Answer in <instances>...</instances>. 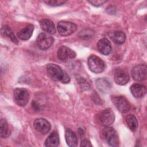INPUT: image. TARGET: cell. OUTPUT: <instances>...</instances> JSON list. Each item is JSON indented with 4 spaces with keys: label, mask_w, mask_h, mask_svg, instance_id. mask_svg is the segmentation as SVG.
Returning a JSON list of instances; mask_svg holds the SVG:
<instances>
[{
    "label": "cell",
    "mask_w": 147,
    "mask_h": 147,
    "mask_svg": "<svg viewBox=\"0 0 147 147\" xmlns=\"http://www.w3.org/2000/svg\"><path fill=\"white\" fill-rule=\"evenodd\" d=\"M1 33L3 35L6 36L9 38H10V39L13 42H14L16 44L18 43V41L17 38L15 36L13 30H11V29L10 28V26H9L7 25L3 26L2 27V29H1Z\"/></svg>",
    "instance_id": "cell-21"
},
{
    "label": "cell",
    "mask_w": 147,
    "mask_h": 147,
    "mask_svg": "<svg viewBox=\"0 0 147 147\" xmlns=\"http://www.w3.org/2000/svg\"><path fill=\"white\" fill-rule=\"evenodd\" d=\"M76 79H77L78 83L79 84V85L80 86V88L82 90H87L90 88V85L85 79H84L83 78L79 77V76L76 78Z\"/></svg>",
    "instance_id": "cell-25"
},
{
    "label": "cell",
    "mask_w": 147,
    "mask_h": 147,
    "mask_svg": "<svg viewBox=\"0 0 147 147\" xmlns=\"http://www.w3.org/2000/svg\"><path fill=\"white\" fill-rule=\"evenodd\" d=\"M89 3H90L92 5L94 6H100L103 5L106 2V1H103V0H92V1H88Z\"/></svg>",
    "instance_id": "cell-27"
},
{
    "label": "cell",
    "mask_w": 147,
    "mask_h": 147,
    "mask_svg": "<svg viewBox=\"0 0 147 147\" xmlns=\"http://www.w3.org/2000/svg\"><path fill=\"white\" fill-rule=\"evenodd\" d=\"M115 120V115L113 110L107 109L101 112L99 115V121L102 125L108 126L112 124Z\"/></svg>",
    "instance_id": "cell-10"
},
{
    "label": "cell",
    "mask_w": 147,
    "mask_h": 147,
    "mask_svg": "<svg viewBox=\"0 0 147 147\" xmlns=\"http://www.w3.org/2000/svg\"><path fill=\"white\" fill-rule=\"evenodd\" d=\"M80 146H85V147L92 146V144H91V142L88 140H83L81 142Z\"/></svg>",
    "instance_id": "cell-28"
},
{
    "label": "cell",
    "mask_w": 147,
    "mask_h": 147,
    "mask_svg": "<svg viewBox=\"0 0 147 147\" xmlns=\"http://www.w3.org/2000/svg\"><path fill=\"white\" fill-rule=\"evenodd\" d=\"M65 138L69 146L75 147L78 145V137L76 134L70 129L67 128L65 130Z\"/></svg>",
    "instance_id": "cell-16"
},
{
    "label": "cell",
    "mask_w": 147,
    "mask_h": 147,
    "mask_svg": "<svg viewBox=\"0 0 147 147\" xmlns=\"http://www.w3.org/2000/svg\"><path fill=\"white\" fill-rule=\"evenodd\" d=\"M33 125L37 131L43 134L48 133L51 128L50 123L44 118L36 119L34 121Z\"/></svg>",
    "instance_id": "cell-11"
},
{
    "label": "cell",
    "mask_w": 147,
    "mask_h": 147,
    "mask_svg": "<svg viewBox=\"0 0 147 147\" xmlns=\"http://www.w3.org/2000/svg\"><path fill=\"white\" fill-rule=\"evenodd\" d=\"M96 85L98 88L103 92H107L110 88V84L105 79H99L96 81Z\"/></svg>",
    "instance_id": "cell-23"
},
{
    "label": "cell",
    "mask_w": 147,
    "mask_h": 147,
    "mask_svg": "<svg viewBox=\"0 0 147 147\" xmlns=\"http://www.w3.org/2000/svg\"><path fill=\"white\" fill-rule=\"evenodd\" d=\"M130 91L132 95L136 98H140L146 94V88L145 86L136 83L130 87Z\"/></svg>",
    "instance_id": "cell-15"
},
{
    "label": "cell",
    "mask_w": 147,
    "mask_h": 147,
    "mask_svg": "<svg viewBox=\"0 0 147 147\" xmlns=\"http://www.w3.org/2000/svg\"><path fill=\"white\" fill-rule=\"evenodd\" d=\"M10 131L5 119L2 118L0 121V135L2 138H6L9 136Z\"/></svg>",
    "instance_id": "cell-20"
},
{
    "label": "cell",
    "mask_w": 147,
    "mask_h": 147,
    "mask_svg": "<svg viewBox=\"0 0 147 147\" xmlns=\"http://www.w3.org/2000/svg\"><path fill=\"white\" fill-rule=\"evenodd\" d=\"M111 40L117 44H123L126 39V35L124 32L119 30H115L109 33Z\"/></svg>",
    "instance_id": "cell-18"
},
{
    "label": "cell",
    "mask_w": 147,
    "mask_h": 147,
    "mask_svg": "<svg viewBox=\"0 0 147 147\" xmlns=\"http://www.w3.org/2000/svg\"><path fill=\"white\" fill-rule=\"evenodd\" d=\"M29 94L27 90L22 88H16L14 91V99L17 105L24 107L28 102Z\"/></svg>",
    "instance_id": "cell-4"
},
{
    "label": "cell",
    "mask_w": 147,
    "mask_h": 147,
    "mask_svg": "<svg viewBox=\"0 0 147 147\" xmlns=\"http://www.w3.org/2000/svg\"><path fill=\"white\" fill-rule=\"evenodd\" d=\"M111 100L117 109L122 113H127L130 109V105L129 101L123 96H112Z\"/></svg>",
    "instance_id": "cell-5"
},
{
    "label": "cell",
    "mask_w": 147,
    "mask_h": 147,
    "mask_svg": "<svg viewBox=\"0 0 147 147\" xmlns=\"http://www.w3.org/2000/svg\"><path fill=\"white\" fill-rule=\"evenodd\" d=\"M87 63L89 69L94 73L99 74L105 69V64L104 61L94 55L89 56Z\"/></svg>",
    "instance_id": "cell-3"
},
{
    "label": "cell",
    "mask_w": 147,
    "mask_h": 147,
    "mask_svg": "<svg viewBox=\"0 0 147 147\" xmlns=\"http://www.w3.org/2000/svg\"><path fill=\"white\" fill-rule=\"evenodd\" d=\"M57 28L60 35L67 36L73 33L76 30L77 26L74 22L62 21L58 23Z\"/></svg>",
    "instance_id": "cell-6"
},
{
    "label": "cell",
    "mask_w": 147,
    "mask_h": 147,
    "mask_svg": "<svg viewBox=\"0 0 147 147\" xmlns=\"http://www.w3.org/2000/svg\"><path fill=\"white\" fill-rule=\"evenodd\" d=\"M41 28L45 32L50 34H53L56 33V28L52 21L49 19H42L40 21Z\"/></svg>",
    "instance_id": "cell-13"
},
{
    "label": "cell",
    "mask_w": 147,
    "mask_h": 147,
    "mask_svg": "<svg viewBox=\"0 0 147 147\" xmlns=\"http://www.w3.org/2000/svg\"><path fill=\"white\" fill-rule=\"evenodd\" d=\"M34 30V26L29 24L22 29L17 33V36L22 40H27L30 38Z\"/></svg>",
    "instance_id": "cell-17"
},
{
    "label": "cell",
    "mask_w": 147,
    "mask_h": 147,
    "mask_svg": "<svg viewBox=\"0 0 147 147\" xmlns=\"http://www.w3.org/2000/svg\"><path fill=\"white\" fill-rule=\"evenodd\" d=\"M57 56L60 61L66 62L69 59H74L76 56V53L71 49L65 46H61L57 51Z\"/></svg>",
    "instance_id": "cell-9"
},
{
    "label": "cell",
    "mask_w": 147,
    "mask_h": 147,
    "mask_svg": "<svg viewBox=\"0 0 147 147\" xmlns=\"http://www.w3.org/2000/svg\"><path fill=\"white\" fill-rule=\"evenodd\" d=\"M98 48L102 54L104 55H107L110 54L111 51L110 42L107 38H103L98 41Z\"/></svg>",
    "instance_id": "cell-14"
},
{
    "label": "cell",
    "mask_w": 147,
    "mask_h": 147,
    "mask_svg": "<svg viewBox=\"0 0 147 147\" xmlns=\"http://www.w3.org/2000/svg\"><path fill=\"white\" fill-rule=\"evenodd\" d=\"M47 72L48 76L53 80L60 81L63 83H67L70 80L68 74L56 64H49L47 66Z\"/></svg>",
    "instance_id": "cell-1"
},
{
    "label": "cell",
    "mask_w": 147,
    "mask_h": 147,
    "mask_svg": "<svg viewBox=\"0 0 147 147\" xmlns=\"http://www.w3.org/2000/svg\"><path fill=\"white\" fill-rule=\"evenodd\" d=\"M59 142L60 140L58 134L55 131H53L46 139L44 145L45 146L55 147L59 145Z\"/></svg>",
    "instance_id": "cell-19"
},
{
    "label": "cell",
    "mask_w": 147,
    "mask_h": 147,
    "mask_svg": "<svg viewBox=\"0 0 147 147\" xmlns=\"http://www.w3.org/2000/svg\"><path fill=\"white\" fill-rule=\"evenodd\" d=\"M44 2L51 6H60L66 2L65 1L62 0H48V1H45Z\"/></svg>",
    "instance_id": "cell-26"
},
{
    "label": "cell",
    "mask_w": 147,
    "mask_h": 147,
    "mask_svg": "<svg viewBox=\"0 0 147 147\" xmlns=\"http://www.w3.org/2000/svg\"><path fill=\"white\" fill-rule=\"evenodd\" d=\"M126 123L129 127V129L133 131H135L138 127V121L136 117L133 114H129L126 117Z\"/></svg>",
    "instance_id": "cell-22"
},
{
    "label": "cell",
    "mask_w": 147,
    "mask_h": 147,
    "mask_svg": "<svg viewBox=\"0 0 147 147\" xmlns=\"http://www.w3.org/2000/svg\"><path fill=\"white\" fill-rule=\"evenodd\" d=\"M94 34V32L91 29H84L80 32L79 37L83 40L88 39L92 37Z\"/></svg>",
    "instance_id": "cell-24"
},
{
    "label": "cell",
    "mask_w": 147,
    "mask_h": 147,
    "mask_svg": "<svg viewBox=\"0 0 147 147\" xmlns=\"http://www.w3.org/2000/svg\"><path fill=\"white\" fill-rule=\"evenodd\" d=\"M131 76L134 80L141 82L146 78V65L139 64L134 67L131 69Z\"/></svg>",
    "instance_id": "cell-8"
},
{
    "label": "cell",
    "mask_w": 147,
    "mask_h": 147,
    "mask_svg": "<svg viewBox=\"0 0 147 147\" xmlns=\"http://www.w3.org/2000/svg\"><path fill=\"white\" fill-rule=\"evenodd\" d=\"M54 41L53 38L50 35L41 33L37 36L36 42L38 47L42 50H46L49 48Z\"/></svg>",
    "instance_id": "cell-7"
},
{
    "label": "cell",
    "mask_w": 147,
    "mask_h": 147,
    "mask_svg": "<svg viewBox=\"0 0 147 147\" xmlns=\"http://www.w3.org/2000/svg\"><path fill=\"white\" fill-rule=\"evenodd\" d=\"M114 80L119 85H125L129 80V76L127 72L123 69H117L114 73Z\"/></svg>",
    "instance_id": "cell-12"
},
{
    "label": "cell",
    "mask_w": 147,
    "mask_h": 147,
    "mask_svg": "<svg viewBox=\"0 0 147 147\" xmlns=\"http://www.w3.org/2000/svg\"><path fill=\"white\" fill-rule=\"evenodd\" d=\"M102 135L105 141L111 146H117L119 139L116 131L111 127L107 126L102 130Z\"/></svg>",
    "instance_id": "cell-2"
}]
</instances>
